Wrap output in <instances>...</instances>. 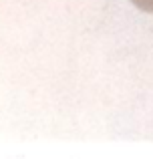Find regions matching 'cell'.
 Segmentation results:
<instances>
[{"label": "cell", "mask_w": 153, "mask_h": 159, "mask_svg": "<svg viewBox=\"0 0 153 159\" xmlns=\"http://www.w3.org/2000/svg\"><path fill=\"white\" fill-rule=\"evenodd\" d=\"M133 6H137L141 12H149L153 14V0H131Z\"/></svg>", "instance_id": "6da1fadb"}]
</instances>
